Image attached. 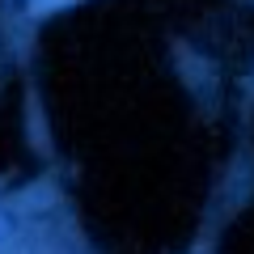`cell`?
I'll return each instance as SVG.
<instances>
[{
    "label": "cell",
    "instance_id": "obj_1",
    "mask_svg": "<svg viewBox=\"0 0 254 254\" xmlns=\"http://www.w3.org/2000/svg\"><path fill=\"white\" fill-rule=\"evenodd\" d=\"M60 4H68V0H34V9L43 13V9H60Z\"/></svg>",
    "mask_w": 254,
    "mask_h": 254
}]
</instances>
